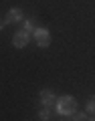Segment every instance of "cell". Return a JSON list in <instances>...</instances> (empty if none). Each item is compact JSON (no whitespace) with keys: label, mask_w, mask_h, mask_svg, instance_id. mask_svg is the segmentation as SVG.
I'll return each instance as SVG.
<instances>
[{"label":"cell","mask_w":95,"mask_h":121,"mask_svg":"<svg viewBox=\"0 0 95 121\" xmlns=\"http://www.w3.org/2000/svg\"><path fill=\"white\" fill-rule=\"evenodd\" d=\"M32 36H35L36 44H39V47H43V48L51 44V32H49L47 28H43V26H39V28L32 30Z\"/></svg>","instance_id":"cell-2"},{"label":"cell","mask_w":95,"mask_h":121,"mask_svg":"<svg viewBox=\"0 0 95 121\" xmlns=\"http://www.w3.org/2000/svg\"><path fill=\"white\" fill-rule=\"evenodd\" d=\"M71 119H77V121H83V119H87V115H85V113H77V111H75V113H73V117H71Z\"/></svg>","instance_id":"cell-9"},{"label":"cell","mask_w":95,"mask_h":121,"mask_svg":"<svg viewBox=\"0 0 95 121\" xmlns=\"http://www.w3.org/2000/svg\"><path fill=\"white\" fill-rule=\"evenodd\" d=\"M39 119H43V121H47V119H51V115H49V109H43V111L39 113Z\"/></svg>","instance_id":"cell-8"},{"label":"cell","mask_w":95,"mask_h":121,"mask_svg":"<svg viewBox=\"0 0 95 121\" xmlns=\"http://www.w3.org/2000/svg\"><path fill=\"white\" fill-rule=\"evenodd\" d=\"M4 20H6V24H14V22H22V10H20V8H10Z\"/></svg>","instance_id":"cell-4"},{"label":"cell","mask_w":95,"mask_h":121,"mask_svg":"<svg viewBox=\"0 0 95 121\" xmlns=\"http://www.w3.org/2000/svg\"><path fill=\"white\" fill-rule=\"evenodd\" d=\"M87 111L95 115V97H89V101H87Z\"/></svg>","instance_id":"cell-6"},{"label":"cell","mask_w":95,"mask_h":121,"mask_svg":"<svg viewBox=\"0 0 95 121\" xmlns=\"http://www.w3.org/2000/svg\"><path fill=\"white\" fill-rule=\"evenodd\" d=\"M4 26H6V20H2V18H0V30L4 28Z\"/></svg>","instance_id":"cell-10"},{"label":"cell","mask_w":95,"mask_h":121,"mask_svg":"<svg viewBox=\"0 0 95 121\" xmlns=\"http://www.w3.org/2000/svg\"><path fill=\"white\" fill-rule=\"evenodd\" d=\"M28 40H30V32H28V30H24V28L16 30L14 36H12V44L16 48H24L26 44H28Z\"/></svg>","instance_id":"cell-3"},{"label":"cell","mask_w":95,"mask_h":121,"mask_svg":"<svg viewBox=\"0 0 95 121\" xmlns=\"http://www.w3.org/2000/svg\"><path fill=\"white\" fill-rule=\"evenodd\" d=\"M22 22H24V26H22L24 30H28V32H30V30H35V22L30 20V18H28V20H22Z\"/></svg>","instance_id":"cell-7"},{"label":"cell","mask_w":95,"mask_h":121,"mask_svg":"<svg viewBox=\"0 0 95 121\" xmlns=\"http://www.w3.org/2000/svg\"><path fill=\"white\" fill-rule=\"evenodd\" d=\"M77 111V101H75V97L71 95H63L57 99V113L63 117H69L73 115V113Z\"/></svg>","instance_id":"cell-1"},{"label":"cell","mask_w":95,"mask_h":121,"mask_svg":"<svg viewBox=\"0 0 95 121\" xmlns=\"http://www.w3.org/2000/svg\"><path fill=\"white\" fill-rule=\"evenodd\" d=\"M41 101H43V105H53V103H57V97H55V93L53 91H49V89H43L41 91Z\"/></svg>","instance_id":"cell-5"},{"label":"cell","mask_w":95,"mask_h":121,"mask_svg":"<svg viewBox=\"0 0 95 121\" xmlns=\"http://www.w3.org/2000/svg\"><path fill=\"white\" fill-rule=\"evenodd\" d=\"M93 119H95V117H93Z\"/></svg>","instance_id":"cell-11"}]
</instances>
